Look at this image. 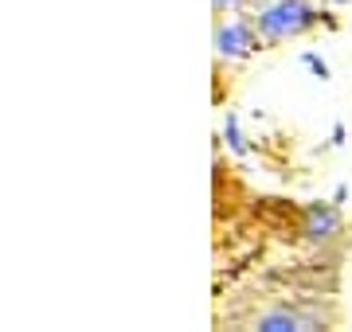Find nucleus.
Here are the masks:
<instances>
[{
	"mask_svg": "<svg viewBox=\"0 0 352 332\" xmlns=\"http://www.w3.org/2000/svg\"><path fill=\"white\" fill-rule=\"evenodd\" d=\"M337 227H340V215L333 211V207H321V204L309 207V227H305L309 239H329Z\"/></svg>",
	"mask_w": 352,
	"mask_h": 332,
	"instance_id": "20e7f679",
	"label": "nucleus"
},
{
	"mask_svg": "<svg viewBox=\"0 0 352 332\" xmlns=\"http://www.w3.org/2000/svg\"><path fill=\"white\" fill-rule=\"evenodd\" d=\"M314 24H317V12L305 0H270V4H263L258 16H254V27H258V36H266V39H294Z\"/></svg>",
	"mask_w": 352,
	"mask_h": 332,
	"instance_id": "f257e3e1",
	"label": "nucleus"
},
{
	"mask_svg": "<svg viewBox=\"0 0 352 332\" xmlns=\"http://www.w3.org/2000/svg\"><path fill=\"white\" fill-rule=\"evenodd\" d=\"M258 32V27H254ZM254 32L247 24H219L215 27V47H219V55H227V59H239V55H251L258 43H254Z\"/></svg>",
	"mask_w": 352,
	"mask_h": 332,
	"instance_id": "f03ea898",
	"label": "nucleus"
},
{
	"mask_svg": "<svg viewBox=\"0 0 352 332\" xmlns=\"http://www.w3.org/2000/svg\"><path fill=\"white\" fill-rule=\"evenodd\" d=\"M243 0H215V12H223V8H239Z\"/></svg>",
	"mask_w": 352,
	"mask_h": 332,
	"instance_id": "423d86ee",
	"label": "nucleus"
},
{
	"mask_svg": "<svg viewBox=\"0 0 352 332\" xmlns=\"http://www.w3.org/2000/svg\"><path fill=\"white\" fill-rule=\"evenodd\" d=\"M254 324H258V329H314L317 320L298 313V309H274V313H263Z\"/></svg>",
	"mask_w": 352,
	"mask_h": 332,
	"instance_id": "7ed1b4c3",
	"label": "nucleus"
},
{
	"mask_svg": "<svg viewBox=\"0 0 352 332\" xmlns=\"http://www.w3.org/2000/svg\"><path fill=\"white\" fill-rule=\"evenodd\" d=\"M305 63L314 67V71H317V75H321V78H325V75H329V67H325V63H321V59H314V55H309V59H305Z\"/></svg>",
	"mask_w": 352,
	"mask_h": 332,
	"instance_id": "39448f33",
	"label": "nucleus"
}]
</instances>
